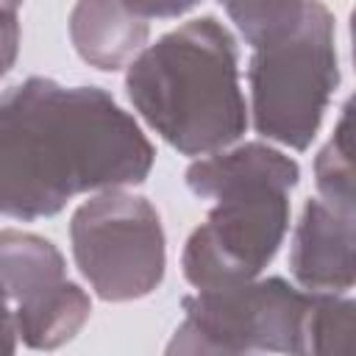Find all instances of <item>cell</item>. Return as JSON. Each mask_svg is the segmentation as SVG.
Instances as JSON below:
<instances>
[{
    "label": "cell",
    "mask_w": 356,
    "mask_h": 356,
    "mask_svg": "<svg viewBox=\"0 0 356 356\" xmlns=\"http://www.w3.org/2000/svg\"><path fill=\"white\" fill-rule=\"evenodd\" d=\"M156 161L136 120L100 86L31 75L0 95V214L33 222L75 195L142 184Z\"/></svg>",
    "instance_id": "cell-1"
},
{
    "label": "cell",
    "mask_w": 356,
    "mask_h": 356,
    "mask_svg": "<svg viewBox=\"0 0 356 356\" xmlns=\"http://www.w3.org/2000/svg\"><path fill=\"white\" fill-rule=\"evenodd\" d=\"M136 114L181 156H209L248 128L239 50L214 17L189 19L145 44L125 72Z\"/></svg>",
    "instance_id": "cell-2"
},
{
    "label": "cell",
    "mask_w": 356,
    "mask_h": 356,
    "mask_svg": "<svg viewBox=\"0 0 356 356\" xmlns=\"http://www.w3.org/2000/svg\"><path fill=\"white\" fill-rule=\"evenodd\" d=\"M248 83L256 134L306 150L339 83L337 28L323 0H306L300 22L286 36L253 47Z\"/></svg>",
    "instance_id": "cell-3"
},
{
    "label": "cell",
    "mask_w": 356,
    "mask_h": 356,
    "mask_svg": "<svg viewBox=\"0 0 356 356\" xmlns=\"http://www.w3.org/2000/svg\"><path fill=\"white\" fill-rule=\"evenodd\" d=\"M309 298L312 292L278 275L220 289H197L181 303L184 320L167 342V353L303 356Z\"/></svg>",
    "instance_id": "cell-4"
},
{
    "label": "cell",
    "mask_w": 356,
    "mask_h": 356,
    "mask_svg": "<svg viewBox=\"0 0 356 356\" xmlns=\"http://www.w3.org/2000/svg\"><path fill=\"white\" fill-rule=\"evenodd\" d=\"M70 242L75 267L106 303L147 298L164 278V228L147 197L97 192L72 211Z\"/></svg>",
    "instance_id": "cell-5"
},
{
    "label": "cell",
    "mask_w": 356,
    "mask_h": 356,
    "mask_svg": "<svg viewBox=\"0 0 356 356\" xmlns=\"http://www.w3.org/2000/svg\"><path fill=\"white\" fill-rule=\"evenodd\" d=\"M289 184L275 178L220 189L211 211L181 253L184 278L195 289H220L259 278L289 231Z\"/></svg>",
    "instance_id": "cell-6"
},
{
    "label": "cell",
    "mask_w": 356,
    "mask_h": 356,
    "mask_svg": "<svg viewBox=\"0 0 356 356\" xmlns=\"http://www.w3.org/2000/svg\"><path fill=\"white\" fill-rule=\"evenodd\" d=\"M353 211L334 209L320 197L303 203L295 225L289 273L306 292H348L353 286Z\"/></svg>",
    "instance_id": "cell-7"
},
{
    "label": "cell",
    "mask_w": 356,
    "mask_h": 356,
    "mask_svg": "<svg viewBox=\"0 0 356 356\" xmlns=\"http://www.w3.org/2000/svg\"><path fill=\"white\" fill-rule=\"evenodd\" d=\"M150 25L122 0H75L70 11V39L75 53L95 70L128 67L147 44Z\"/></svg>",
    "instance_id": "cell-8"
},
{
    "label": "cell",
    "mask_w": 356,
    "mask_h": 356,
    "mask_svg": "<svg viewBox=\"0 0 356 356\" xmlns=\"http://www.w3.org/2000/svg\"><path fill=\"white\" fill-rule=\"evenodd\" d=\"M67 281V261L50 239L17 228L0 231V289L14 317L53 300Z\"/></svg>",
    "instance_id": "cell-9"
},
{
    "label": "cell",
    "mask_w": 356,
    "mask_h": 356,
    "mask_svg": "<svg viewBox=\"0 0 356 356\" xmlns=\"http://www.w3.org/2000/svg\"><path fill=\"white\" fill-rule=\"evenodd\" d=\"M275 178L286 181L289 186L298 184L300 167L286 153L264 145V142H245L239 147H222L217 153L200 156L186 167V186L195 197L211 200L220 189L242 181Z\"/></svg>",
    "instance_id": "cell-10"
},
{
    "label": "cell",
    "mask_w": 356,
    "mask_h": 356,
    "mask_svg": "<svg viewBox=\"0 0 356 356\" xmlns=\"http://www.w3.org/2000/svg\"><path fill=\"white\" fill-rule=\"evenodd\" d=\"M356 303L345 292H312L303 325V356H350Z\"/></svg>",
    "instance_id": "cell-11"
},
{
    "label": "cell",
    "mask_w": 356,
    "mask_h": 356,
    "mask_svg": "<svg viewBox=\"0 0 356 356\" xmlns=\"http://www.w3.org/2000/svg\"><path fill=\"white\" fill-rule=\"evenodd\" d=\"M314 186L317 197L334 209L353 211V142H350V103H345L331 139L314 159ZM356 214V211H353Z\"/></svg>",
    "instance_id": "cell-12"
},
{
    "label": "cell",
    "mask_w": 356,
    "mask_h": 356,
    "mask_svg": "<svg viewBox=\"0 0 356 356\" xmlns=\"http://www.w3.org/2000/svg\"><path fill=\"white\" fill-rule=\"evenodd\" d=\"M239 36L250 44H267L286 36L303 17L306 0H217Z\"/></svg>",
    "instance_id": "cell-13"
},
{
    "label": "cell",
    "mask_w": 356,
    "mask_h": 356,
    "mask_svg": "<svg viewBox=\"0 0 356 356\" xmlns=\"http://www.w3.org/2000/svg\"><path fill=\"white\" fill-rule=\"evenodd\" d=\"M19 53V17L14 8L0 6V78L14 67Z\"/></svg>",
    "instance_id": "cell-14"
},
{
    "label": "cell",
    "mask_w": 356,
    "mask_h": 356,
    "mask_svg": "<svg viewBox=\"0 0 356 356\" xmlns=\"http://www.w3.org/2000/svg\"><path fill=\"white\" fill-rule=\"evenodd\" d=\"M142 19H172L192 11L200 0H122Z\"/></svg>",
    "instance_id": "cell-15"
},
{
    "label": "cell",
    "mask_w": 356,
    "mask_h": 356,
    "mask_svg": "<svg viewBox=\"0 0 356 356\" xmlns=\"http://www.w3.org/2000/svg\"><path fill=\"white\" fill-rule=\"evenodd\" d=\"M17 350V328H14V312L8 298L0 289V353H14Z\"/></svg>",
    "instance_id": "cell-16"
},
{
    "label": "cell",
    "mask_w": 356,
    "mask_h": 356,
    "mask_svg": "<svg viewBox=\"0 0 356 356\" xmlns=\"http://www.w3.org/2000/svg\"><path fill=\"white\" fill-rule=\"evenodd\" d=\"M0 6H3V8H14V11H17V8L22 6V0H0Z\"/></svg>",
    "instance_id": "cell-17"
}]
</instances>
